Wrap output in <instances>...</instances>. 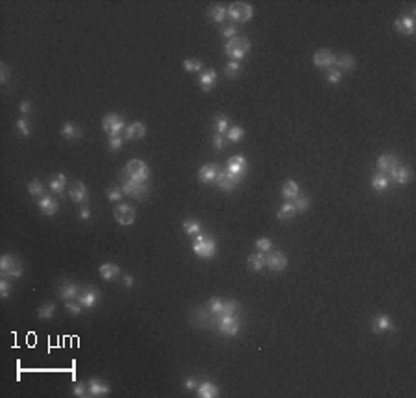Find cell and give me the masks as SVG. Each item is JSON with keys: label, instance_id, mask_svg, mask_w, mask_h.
I'll list each match as a JSON object with an SVG mask.
<instances>
[{"label": "cell", "instance_id": "obj_1", "mask_svg": "<svg viewBox=\"0 0 416 398\" xmlns=\"http://www.w3.org/2000/svg\"><path fill=\"white\" fill-rule=\"evenodd\" d=\"M224 52L231 62H241L244 60L250 52V41L244 35H233L231 39H227V43L224 45Z\"/></svg>", "mask_w": 416, "mask_h": 398}, {"label": "cell", "instance_id": "obj_2", "mask_svg": "<svg viewBox=\"0 0 416 398\" xmlns=\"http://www.w3.org/2000/svg\"><path fill=\"white\" fill-rule=\"evenodd\" d=\"M192 252L196 254L198 258L202 260H211L217 254V243L211 235H205V233H198L194 241H192Z\"/></svg>", "mask_w": 416, "mask_h": 398}, {"label": "cell", "instance_id": "obj_3", "mask_svg": "<svg viewBox=\"0 0 416 398\" xmlns=\"http://www.w3.org/2000/svg\"><path fill=\"white\" fill-rule=\"evenodd\" d=\"M124 176H128L129 180H133L137 184H148L150 178V168L148 165L141 160H131L128 161V165L124 168Z\"/></svg>", "mask_w": 416, "mask_h": 398}, {"label": "cell", "instance_id": "obj_4", "mask_svg": "<svg viewBox=\"0 0 416 398\" xmlns=\"http://www.w3.org/2000/svg\"><path fill=\"white\" fill-rule=\"evenodd\" d=\"M254 17V8L248 2H233L227 6V19L233 24H244Z\"/></svg>", "mask_w": 416, "mask_h": 398}, {"label": "cell", "instance_id": "obj_5", "mask_svg": "<svg viewBox=\"0 0 416 398\" xmlns=\"http://www.w3.org/2000/svg\"><path fill=\"white\" fill-rule=\"evenodd\" d=\"M217 326H219L220 333L226 337H237L241 332V321L237 319V313H222L217 319Z\"/></svg>", "mask_w": 416, "mask_h": 398}, {"label": "cell", "instance_id": "obj_6", "mask_svg": "<svg viewBox=\"0 0 416 398\" xmlns=\"http://www.w3.org/2000/svg\"><path fill=\"white\" fill-rule=\"evenodd\" d=\"M0 270L4 276H11V278H21L24 274L23 261L19 260L13 254H4L0 258Z\"/></svg>", "mask_w": 416, "mask_h": 398}, {"label": "cell", "instance_id": "obj_7", "mask_svg": "<svg viewBox=\"0 0 416 398\" xmlns=\"http://www.w3.org/2000/svg\"><path fill=\"white\" fill-rule=\"evenodd\" d=\"M102 128H104V132H106L109 137H117V135L124 133L126 123H124V119L121 115L109 113V115H106L102 119Z\"/></svg>", "mask_w": 416, "mask_h": 398}, {"label": "cell", "instance_id": "obj_8", "mask_svg": "<svg viewBox=\"0 0 416 398\" xmlns=\"http://www.w3.org/2000/svg\"><path fill=\"white\" fill-rule=\"evenodd\" d=\"M398 167H400V161H398V158H396L394 154L386 152V154H381L378 158V172L386 174L390 182H392V176Z\"/></svg>", "mask_w": 416, "mask_h": 398}, {"label": "cell", "instance_id": "obj_9", "mask_svg": "<svg viewBox=\"0 0 416 398\" xmlns=\"http://www.w3.org/2000/svg\"><path fill=\"white\" fill-rule=\"evenodd\" d=\"M113 213H115V221L119 222L121 226H131L135 222V209H133V206L126 204V202L117 204Z\"/></svg>", "mask_w": 416, "mask_h": 398}, {"label": "cell", "instance_id": "obj_10", "mask_svg": "<svg viewBox=\"0 0 416 398\" xmlns=\"http://www.w3.org/2000/svg\"><path fill=\"white\" fill-rule=\"evenodd\" d=\"M121 189L124 195H128V197H131V199H137L141 200L148 193V185L146 184H137V182H133V180H129L128 176H122V184H121Z\"/></svg>", "mask_w": 416, "mask_h": 398}, {"label": "cell", "instance_id": "obj_11", "mask_svg": "<svg viewBox=\"0 0 416 398\" xmlns=\"http://www.w3.org/2000/svg\"><path fill=\"white\" fill-rule=\"evenodd\" d=\"M226 170L229 174L237 176L239 180H242V178L246 176V170H248V161H246V158L241 156V154H239V156H231V158L227 160Z\"/></svg>", "mask_w": 416, "mask_h": 398}, {"label": "cell", "instance_id": "obj_12", "mask_svg": "<svg viewBox=\"0 0 416 398\" xmlns=\"http://www.w3.org/2000/svg\"><path fill=\"white\" fill-rule=\"evenodd\" d=\"M100 291L98 287L95 285H87L83 291H80V297H78V302L82 304V307H87V309H93L100 302Z\"/></svg>", "mask_w": 416, "mask_h": 398}, {"label": "cell", "instance_id": "obj_13", "mask_svg": "<svg viewBox=\"0 0 416 398\" xmlns=\"http://www.w3.org/2000/svg\"><path fill=\"white\" fill-rule=\"evenodd\" d=\"M241 182L242 180H239V178L233 176V174H229V172L224 170V168H220L219 174H217V180H215V184L219 185V189L224 193H231Z\"/></svg>", "mask_w": 416, "mask_h": 398}, {"label": "cell", "instance_id": "obj_14", "mask_svg": "<svg viewBox=\"0 0 416 398\" xmlns=\"http://www.w3.org/2000/svg\"><path fill=\"white\" fill-rule=\"evenodd\" d=\"M288 265V260L287 256L283 252H280V250H270V252L266 254V267L270 268V270H276V272H280V270H285Z\"/></svg>", "mask_w": 416, "mask_h": 398}, {"label": "cell", "instance_id": "obj_15", "mask_svg": "<svg viewBox=\"0 0 416 398\" xmlns=\"http://www.w3.org/2000/svg\"><path fill=\"white\" fill-rule=\"evenodd\" d=\"M335 62H337V56H335L331 50H327V48H320V50L315 52V56H313L315 67H320V69L335 67Z\"/></svg>", "mask_w": 416, "mask_h": 398}, {"label": "cell", "instance_id": "obj_16", "mask_svg": "<svg viewBox=\"0 0 416 398\" xmlns=\"http://www.w3.org/2000/svg\"><path fill=\"white\" fill-rule=\"evenodd\" d=\"M80 291H82V287L74 282H61L58 285V297L63 298L65 302H68V300H78Z\"/></svg>", "mask_w": 416, "mask_h": 398}, {"label": "cell", "instance_id": "obj_17", "mask_svg": "<svg viewBox=\"0 0 416 398\" xmlns=\"http://www.w3.org/2000/svg\"><path fill=\"white\" fill-rule=\"evenodd\" d=\"M370 326H372V332H374V333H378V335L385 333V332H392V330H394L392 319H390L388 315H385V313L376 315V317L372 319Z\"/></svg>", "mask_w": 416, "mask_h": 398}, {"label": "cell", "instance_id": "obj_18", "mask_svg": "<svg viewBox=\"0 0 416 398\" xmlns=\"http://www.w3.org/2000/svg\"><path fill=\"white\" fill-rule=\"evenodd\" d=\"M220 168L222 167L217 165V163H204V165L200 167V170H198V180H200L202 184H215Z\"/></svg>", "mask_w": 416, "mask_h": 398}, {"label": "cell", "instance_id": "obj_19", "mask_svg": "<svg viewBox=\"0 0 416 398\" xmlns=\"http://www.w3.org/2000/svg\"><path fill=\"white\" fill-rule=\"evenodd\" d=\"M394 28L400 32V33H403V35H413L415 33V28H416V23H415V17L413 15H403V17H398L396 19V23H394Z\"/></svg>", "mask_w": 416, "mask_h": 398}, {"label": "cell", "instance_id": "obj_20", "mask_svg": "<svg viewBox=\"0 0 416 398\" xmlns=\"http://www.w3.org/2000/svg\"><path fill=\"white\" fill-rule=\"evenodd\" d=\"M37 206H39V209H41V211L46 215V217H54V215L58 213V207H60V204H58V200L54 199V197L43 195V197L37 200Z\"/></svg>", "mask_w": 416, "mask_h": 398}, {"label": "cell", "instance_id": "obj_21", "mask_svg": "<svg viewBox=\"0 0 416 398\" xmlns=\"http://www.w3.org/2000/svg\"><path fill=\"white\" fill-rule=\"evenodd\" d=\"M87 387H89V397H95V398L107 397L109 391H111V387H109L106 382L98 380V378H93L91 382L87 383Z\"/></svg>", "mask_w": 416, "mask_h": 398}, {"label": "cell", "instance_id": "obj_22", "mask_svg": "<svg viewBox=\"0 0 416 398\" xmlns=\"http://www.w3.org/2000/svg\"><path fill=\"white\" fill-rule=\"evenodd\" d=\"M60 133L61 137H65L67 141H78V139L82 137V128L78 126L76 123H63L60 128Z\"/></svg>", "mask_w": 416, "mask_h": 398}, {"label": "cell", "instance_id": "obj_23", "mask_svg": "<svg viewBox=\"0 0 416 398\" xmlns=\"http://www.w3.org/2000/svg\"><path fill=\"white\" fill-rule=\"evenodd\" d=\"M146 133V126L141 121H133L131 124H126L124 128V139H143Z\"/></svg>", "mask_w": 416, "mask_h": 398}, {"label": "cell", "instance_id": "obj_24", "mask_svg": "<svg viewBox=\"0 0 416 398\" xmlns=\"http://www.w3.org/2000/svg\"><path fill=\"white\" fill-rule=\"evenodd\" d=\"M68 195H70V200L76 202V204H85L87 199H89V191H87V187H85L82 182H76V184L70 187Z\"/></svg>", "mask_w": 416, "mask_h": 398}, {"label": "cell", "instance_id": "obj_25", "mask_svg": "<svg viewBox=\"0 0 416 398\" xmlns=\"http://www.w3.org/2000/svg\"><path fill=\"white\" fill-rule=\"evenodd\" d=\"M100 276H102V280H106V282H113V280H117L119 276H121V267L117 265V263H102L98 268Z\"/></svg>", "mask_w": 416, "mask_h": 398}, {"label": "cell", "instance_id": "obj_26", "mask_svg": "<svg viewBox=\"0 0 416 398\" xmlns=\"http://www.w3.org/2000/svg\"><path fill=\"white\" fill-rule=\"evenodd\" d=\"M200 89L202 91H211L213 87L217 85V70H213V69H207V70H204L202 74H200Z\"/></svg>", "mask_w": 416, "mask_h": 398}, {"label": "cell", "instance_id": "obj_27", "mask_svg": "<svg viewBox=\"0 0 416 398\" xmlns=\"http://www.w3.org/2000/svg\"><path fill=\"white\" fill-rule=\"evenodd\" d=\"M196 395L200 398H217L220 395L219 393V387L215 385V383L211 382H202L200 385L196 387Z\"/></svg>", "mask_w": 416, "mask_h": 398}, {"label": "cell", "instance_id": "obj_28", "mask_svg": "<svg viewBox=\"0 0 416 398\" xmlns=\"http://www.w3.org/2000/svg\"><path fill=\"white\" fill-rule=\"evenodd\" d=\"M248 267H250V270L261 272V270L266 267V254H263V252L250 254L248 256Z\"/></svg>", "mask_w": 416, "mask_h": 398}, {"label": "cell", "instance_id": "obj_29", "mask_svg": "<svg viewBox=\"0 0 416 398\" xmlns=\"http://www.w3.org/2000/svg\"><path fill=\"white\" fill-rule=\"evenodd\" d=\"M298 193H300V185L294 180H287L283 184V187H281V197L285 200H288V202H292L298 197Z\"/></svg>", "mask_w": 416, "mask_h": 398}, {"label": "cell", "instance_id": "obj_30", "mask_svg": "<svg viewBox=\"0 0 416 398\" xmlns=\"http://www.w3.org/2000/svg\"><path fill=\"white\" fill-rule=\"evenodd\" d=\"M335 65H337V69L341 70V72H350V70H353V67H355V58L352 54H341L337 58Z\"/></svg>", "mask_w": 416, "mask_h": 398}, {"label": "cell", "instance_id": "obj_31", "mask_svg": "<svg viewBox=\"0 0 416 398\" xmlns=\"http://www.w3.org/2000/svg\"><path fill=\"white\" fill-rule=\"evenodd\" d=\"M411 180H413V170H411V168L405 167V165H400V167L396 168V172H394V176H392V182H396V184H400V185H407Z\"/></svg>", "mask_w": 416, "mask_h": 398}, {"label": "cell", "instance_id": "obj_32", "mask_svg": "<svg viewBox=\"0 0 416 398\" xmlns=\"http://www.w3.org/2000/svg\"><path fill=\"white\" fill-rule=\"evenodd\" d=\"M388 185H390V180H388V176L383 174V172H376V174L372 176V189H374V191L383 193L388 189Z\"/></svg>", "mask_w": 416, "mask_h": 398}, {"label": "cell", "instance_id": "obj_33", "mask_svg": "<svg viewBox=\"0 0 416 398\" xmlns=\"http://www.w3.org/2000/svg\"><path fill=\"white\" fill-rule=\"evenodd\" d=\"M65 185H67V176H65L63 172H58V174L48 182L50 191L56 193V195H61V193L65 191Z\"/></svg>", "mask_w": 416, "mask_h": 398}, {"label": "cell", "instance_id": "obj_34", "mask_svg": "<svg viewBox=\"0 0 416 398\" xmlns=\"http://www.w3.org/2000/svg\"><path fill=\"white\" fill-rule=\"evenodd\" d=\"M296 213H298V211H296L294 204H292V202H285V204L278 209V219L283 222H287V221H290Z\"/></svg>", "mask_w": 416, "mask_h": 398}, {"label": "cell", "instance_id": "obj_35", "mask_svg": "<svg viewBox=\"0 0 416 398\" xmlns=\"http://www.w3.org/2000/svg\"><path fill=\"white\" fill-rule=\"evenodd\" d=\"M229 119H227L226 115H217L215 119H213V130H215V133H224L226 135V132L229 130Z\"/></svg>", "mask_w": 416, "mask_h": 398}, {"label": "cell", "instance_id": "obj_36", "mask_svg": "<svg viewBox=\"0 0 416 398\" xmlns=\"http://www.w3.org/2000/svg\"><path fill=\"white\" fill-rule=\"evenodd\" d=\"M54 315H56V304H52V302H45L37 309V317L41 321H52Z\"/></svg>", "mask_w": 416, "mask_h": 398}, {"label": "cell", "instance_id": "obj_37", "mask_svg": "<svg viewBox=\"0 0 416 398\" xmlns=\"http://www.w3.org/2000/svg\"><path fill=\"white\" fill-rule=\"evenodd\" d=\"M209 19H211L213 23H224V19L227 17V8H224V6H213V8H209Z\"/></svg>", "mask_w": 416, "mask_h": 398}, {"label": "cell", "instance_id": "obj_38", "mask_svg": "<svg viewBox=\"0 0 416 398\" xmlns=\"http://www.w3.org/2000/svg\"><path fill=\"white\" fill-rule=\"evenodd\" d=\"M183 230H185V233L189 237H196L198 233H202V224L198 221H194V219H187V221L183 222Z\"/></svg>", "mask_w": 416, "mask_h": 398}, {"label": "cell", "instance_id": "obj_39", "mask_svg": "<svg viewBox=\"0 0 416 398\" xmlns=\"http://www.w3.org/2000/svg\"><path fill=\"white\" fill-rule=\"evenodd\" d=\"M207 311L217 319L222 311H224V300L219 298V297H213V298H209V302H207Z\"/></svg>", "mask_w": 416, "mask_h": 398}, {"label": "cell", "instance_id": "obj_40", "mask_svg": "<svg viewBox=\"0 0 416 398\" xmlns=\"http://www.w3.org/2000/svg\"><path fill=\"white\" fill-rule=\"evenodd\" d=\"M292 204H294L296 211H298V213H302V211H307V209H309L311 200H309V197H307L305 193L300 191V193H298V197L292 200Z\"/></svg>", "mask_w": 416, "mask_h": 398}, {"label": "cell", "instance_id": "obj_41", "mask_svg": "<svg viewBox=\"0 0 416 398\" xmlns=\"http://www.w3.org/2000/svg\"><path fill=\"white\" fill-rule=\"evenodd\" d=\"M242 72V67L239 62H229L224 65V74H226L229 80H233V78H239V74Z\"/></svg>", "mask_w": 416, "mask_h": 398}, {"label": "cell", "instance_id": "obj_42", "mask_svg": "<svg viewBox=\"0 0 416 398\" xmlns=\"http://www.w3.org/2000/svg\"><path fill=\"white\" fill-rule=\"evenodd\" d=\"M226 137L229 143H239L244 137V128L242 126H229V130L226 132Z\"/></svg>", "mask_w": 416, "mask_h": 398}, {"label": "cell", "instance_id": "obj_43", "mask_svg": "<svg viewBox=\"0 0 416 398\" xmlns=\"http://www.w3.org/2000/svg\"><path fill=\"white\" fill-rule=\"evenodd\" d=\"M15 128H17V132L23 135V137H28L32 133V124H30V121L26 119V117H21V119H17V123H15Z\"/></svg>", "mask_w": 416, "mask_h": 398}, {"label": "cell", "instance_id": "obj_44", "mask_svg": "<svg viewBox=\"0 0 416 398\" xmlns=\"http://www.w3.org/2000/svg\"><path fill=\"white\" fill-rule=\"evenodd\" d=\"M28 193H30L32 197L41 199L45 195V185H43V182L41 180H32L30 184H28Z\"/></svg>", "mask_w": 416, "mask_h": 398}, {"label": "cell", "instance_id": "obj_45", "mask_svg": "<svg viewBox=\"0 0 416 398\" xmlns=\"http://www.w3.org/2000/svg\"><path fill=\"white\" fill-rule=\"evenodd\" d=\"M227 137L224 135V133H213V137H211V145H213V148L215 150H219V152H222L224 148L227 146Z\"/></svg>", "mask_w": 416, "mask_h": 398}, {"label": "cell", "instance_id": "obj_46", "mask_svg": "<svg viewBox=\"0 0 416 398\" xmlns=\"http://www.w3.org/2000/svg\"><path fill=\"white\" fill-rule=\"evenodd\" d=\"M325 80H327V84L337 85L342 80V72L337 67H329V69H325Z\"/></svg>", "mask_w": 416, "mask_h": 398}, {"label": "cell", "instance_id": "obj_47", "mask_svg": "<svg viewBox=\"0 0 416 398\" xmlns=\"http://www.w3.org/2000/svg\"><path fill=\"white\" fill-rule=\"evenodd\" d=\"M183 69L187 70V72H200V70L204 69V63L200 62V60H194V58H189V60H185L183 62Z\"/></svg>", "mask_w": 416, "mask_h": 398}, {"label": "cell", "instance_id": "obj_48", "mask_svg": "<svg viewBox=\"0 0 416 398\" xmlns=\"http://www.w3.org/2000/svg\"><path fill=\"white\" fill-rule=\"evenodd\" d=\"M256 248H257V252H263V254H268L270 250H272V241L268 237H261L256 241Z\"/></svg>", "mask_w": 416, "mask_h": 398}, {"label": "cell", "instance_id": "obj_49", "mask_svg": "<svg viewBox=\"0 0 416 398\" xmlns=\"http://www.w3.org/2000/svg\"><path fill=\"white\" fill-rule=\"evenodd\" d=\"M72 395L78 397V398L89 397V387H87V383H83V382L74 383V387H72Z\"/></svg>", "mask_w": 416, "mask_h": 398}, {"label": "cell", "instance_id": "obj_50", "mask_svg": "<svg viewBox=\"0 0 416 398\" xmlns=\"http://www.w3.org/2000/svg\"><path fill=\"white\" fill-rule=\"evenodd\" d=\"M65 309H67L70 315H74V317H78V315H82V304L78 302V300H68V302H65Z\"/></svg>", "mask_w": 416, "mask_h": 398}, {"label": "cell", "instance_id": "obj_51", "mask_svg": "<svg viewBox=\"0 0 416 398\" xmlns=\"http://www.w3.org/2000/svg\"><path fill=\"white\" fill-rule=\"evenodd\" d=\"M11 282H9L8 278H2L0 280V297L2 298H9V295H11Z\"/></svg>", "mask_w": 416, "mask_h": 398}, {"label": "cell", "instance_id": "obj_52", "mask_svg": "<svg viewBox=\"0 0 416 398\" xmlns=\"http://www.w3.org/2000/svg\"><path fill=\"white\" fill-rule=\"evenodd\" d=\"M122 197H124V193H122L121 187H109L107 189V200L119 202V200H122Z\"/></svg>", "mask_w": 416, "mask_h": 398}, {"label": "cell", "instance_id": "obj_53", "mask_svg": "<svg viewBox=\"0 0 416 398\" xmlns=\"http://www.w3.org/2000/svg\"><path fill=\"white\" fill-rule=\"evenodd\" d=\"M220 33H222L224 37L231 39V37H233V35H237V26H235L233 23L224 24V26H220Z\"/></svg>", "mask_w": 416, "mask_h": 398}, {"label": "cell", "instance_id": "obj_54", "mask_svg": "<svg viewBox=\"0 0 416 398\" xmlns=\"http://www.w3.org/2000/svg\"><path fill=\"white\" fill-rule=\"evenodd\" d=\"M107 145H109V150L117 152V150H121L122 146H124V137H121V135H117V137H109Z\"/></svg>", "mask_w": 416, "mask_h": 398}, {"label": "cell", "instance_id": "obj_55", "mask_svg": "<svg viewBox=\"0 0 416 398\" xmlns=\"http://www.w3.org/2000/svg\"><path fill=\"white\" fill-rule=\"evenodd\" d=\"M32 109H33V106H32V102H28V100H23V102L19 104V111H21L24 117L32 115Z\"/></svg>", "mask_w": 416, "mask_h": 398}, {"label": "cell", "instance_id": "obj_56", "mask_svg": "<svg viewBox=\"0 0 416 398\" xmlns=\"http://www.w3.org/2000/svg\"><path fill=\"white\" fill-rule=\"evenodd\" d=\"M9 80V67L6 63H0V82L6 84Z\"/></svg>", "mask_w": 416, "mask_h": 398}, {"label": "cell", "instance_id": "obj_57", "mask_svg": "<svg viewBox=\"0 0 416 398\" xmlns=\"http://www.w3.org/2000/svg\"><path fill=\"white\" fill-rule=\"evenodd\" d=\"M91 207L89 206H82L80 207V213H78V217H80V219H82V221H89V219H91Z\"/></svg>", "mask_w": 416, "mask_h": 398}, {"label": "cell", "instance_id": "obj_58", "mask_svg": "<svg viewBox=\"0 0 416 398\" xmlns=\"http://www.w3.org/2000/svg\"><path fill=\"white\" fill-rule=\"evenodd\" d=\"M183 387L187 391H194L198 387V382L196 378H185V382H183Z\"/></svg>", "mask_w": 416, "mask_h": 398}, {"label": "cell", "instance_id": "obj_59", "mask_svg": "<svg viewBox=\"0 0 416 398\" xmlns=\"http://www.w3.org/2000/svg\"><path fill=\"white\" fill-rule=\"evenodd\" d=\"M124 285H126V287H131V285H133V278H131V276L129 274H124Z\"/></svg>", "mask_w": 416, "mask_h": 398}]
</instances>
